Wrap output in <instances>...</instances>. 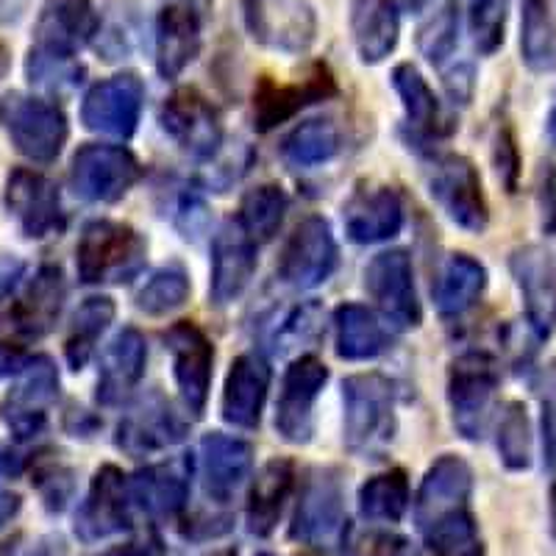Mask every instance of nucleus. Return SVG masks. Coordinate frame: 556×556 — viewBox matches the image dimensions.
Masks as SVG:
<instances>
[{"mask_svg": "<svg viewBox=\"0 0 556 556\" xmlns=\"http://www.w3.org/2000/svg\"><path fill=\"white\" fill-rule=\"evenodd\" d=\"M342 429L345 445L356 456H379L392 443L395 420V387L381 374H359L342 384Z\"/></svg>", "mask_w": 556, "mask_h": 556, "instance_id": "nucleus-1", "label": "nucleus"}, {"mask_svg": "<svg viewBox=\"0 0 556 556\" xmlns=\"http://www.w3.org/2000/svg\"><path fill=\"white\" fill-rule=\"evenodd\" d=\"M148 242L137 228L117 220H92L76 245V270L84 285H126L146 267Z\"/></svg>", "mask_w": 556, "mask_h": 556, "instance_id": "nucleus-2", "label": "nucleus"}, {"mask_svg": "<svg viewBox=\"0 0 556 556\" xmlns=\"http://www.w3.org/2000/svg\"><path fill=\"white\" fill-rule=\"evenodd\" d=\"M0 126L9 134L12 146L37 165H51L67 142V117L62 109L42 98L9 92L0 101Z\"/></svg>", "mask_w": 556, "mask_h": 556, "instance_id": "nucleus-3", "label": "nucleus"}, {"mask_svg": "<svg viewBox=\"0 0 556 556\" xmlns=\"http://www.w3.org/2000/svg\"><path fill=\"white\" fill-rule=\"evenodd\" d=\"M290 538L317 551H340L348 540V515L342 481L334 470H315L298 501Z\"/></svg>", "mask_w": 556, "mask_h": 556, "instance_id": "nucleus-4", "label": "nucleus"}, {"mask_svg": "<svg viewBox=\"0 0 556 556\" xmlns=\"http://www.w3.org/2000/svg\"><path fill=\"white\" fill-rule=\"evenodd\" d=\"M142 178L137 156L123 146H81L70 162V190L87 203H117Z\"/></svg>", "mask_w": 556, "mask_h": 556, "instance_id": "nucleus-5", "label": "nucleus"}, {"mask_svg": "<svg viewBox=\"0 0 556 556\" xmlns=\"http://www.w3.org/2000/svg\"><path fill=\"white\" fill-rule=\"evenodd\" d=\"M498 381V367L481 351H470L454 359L448 374V406L459 437L481 440L490 412H493Z\"/></svg>", "mask_w": 556, "mask_h": 556, "instance_id": "nucleus-6", "label": "nucleus"}, {"mask_svg": "<svg viewBox=\"0 0 556 556\" xmlns=\"http://www.w3.org/2000/svg\"><path fill=\"white\" fill-rule=\"evenodd\" d=\"M337 262H340V251H337L329 220L309 215L292 228L290 240L285 242L278 256L276 273L281 285L292 290H315L334 276Z\"/></svg>", "mask_w": 556, "mask_h": 556, "instance_id": "nucleus-7", "label": "nucleus"}, {"mask_svg": "<svg viewBox=\"0 0 556 556\" xmlns=\"http://www.w3.org/2000/svg\"><path fill=\"white\" fill-rule=\"evenodd\" d=\"M59 395V374L51 359L37 356L20 367L7 399L0 401V417L17 440H31L48 424Z\"/></svg>", "mask_w": 556, "mask_h": 556, "instance_id": "nucleus-8", "label": "nucleus"}, {"mask_svg": "<svg viewBox=\"0 0 556 556\" xmlns=\"http://www.w3.org/2000/svg\"><path fill=\"white\" fill-rule=\"evenodd\" d=\"M329 384V367L315 356H301L287 367L276 404V431L290 445H306L315 434V404Z\"/></svg>", "mask_w": 556, "mask_h": 556, "instance_id": "nucleus-9", "label": "nucleus"}, {"mask_svg": "<svg viewBox=\"0 0 556 556\" xmlns=\"http://www.w3.org/2000/svg\"><path fill=\"white\" fill-rule=\"evenodd\" d=\"M429 192L440 203L445 217L470 235H481L490 223L481 176L470 159L454 156V153L437 159L429 178Z\"/></svg>", "mask_w": 556, "mask_h": 556, "instance_id": "nucleus-10", "label": "nucleus"}, {"mask_svg": "<svg viewBox=\"0 0 556 556\" xmlns=\"http://www.w3.org/2000/svg\"><path fill=\"white\" fill-rule=\"evenodd\" d=\"M159 123L181 151L195 159H212L223 146V121L215 103L198 89H176L159 109Z\"/></svg>", "mask_w": 556, "mask_h": 556, "instance_id": "nucleus-11", "label": "nucleus"}, {"mask_svg": "<svg viewBox=\"0 0 556 556\" xmlns=\"http://www.w3.org/2000/svg\"><path fill=\"white\" fill-rule=\"evenodd\" d=\"M245 26L270 51L304 53L315 42L317 20L309 0H242Z\"/></svg>", "mask_w": 556, "mask_h": 556, "instance_id": "nucleus-12", "label": "nucleus"}, {"mask_svg": "<svg viewBox=\"0 0 556 556\" xmlns=\"http://www.w3.org/2000/svg\"><path fill=\"white\" fill-rule=\"evenodd\" d=\"M365 290L381 315L399 329H417L424 306L417 298L415 270L406 251H384L365 267Z\"/></svg>", "mask_w": 556, "mask_h": 556, "instance_id": "nucleus-13", "label": "nucleus"}, {"mask_svg": "<svg viewBox=\"0 0 556 556\" xmlns=\"http://www.w3.org/2000/svg\"><path fill=\"white\" fill-rule=\"evenodd\" d=\"M165 348L173 359V379H176L181 401L192 417H201L206 409L208 390H212V365H215V345L201 326L190 320L173 323L165 334Z\"/></svg>", "mask_w": 556, "mask_h": 556, "instance_id": "nucleus-14", "label": "nucleus"}, {"mask_svg": "<svg viewBox=\"0 0 556 556\" xmlns=\"http://www.w3.org/2000/svg\"><path fill=\"white\" fill-rule=\"evenodd\" d=\"M146 103V84L134 73L112 76L89 89L81 103V123L89 131L114 139H131L137 134Z\"/></svg>", "mask_w": 556, "mask_h": 556, "instance_id": "nucleus-15", "label": "nucleus"}, {"mask_svg": "<svg viewBox=\"0 0 556 556\" xmlns=\"http://www.w3.org/2000/svg\"><path fill=\"white\" fill-rule=\"evenodd\" d=\"M131 490L128 479L121 468L103 465L96 473L84 504L76 515V534L84 543H98V540L114 538L121 531L131 529Z\"/></svg>", "mask_w": 556, "mask_h": 556, "instance_id": "nucleus-16", "label": "nucleus"}, {"mask_svg": "<svg viewBox=\"0 0 556 556\" xmlns=\"http://www.w3.org/2000/svg\"><path fill=\"white\" fill-rule=\"evenodd\" d=\"M184 437H187V424L178 417L170 401L151 392L123 417L114 443L128 456H151L156 451L173 448Z\"/></svg>", "mask_w": 556, "mask_h": 556, "instance_id": "nucleus-17", "label": "nucleus"}, {"mask_svg": "<svg viewBox=\"0 0 556 556\" xmlns=\"http://www.w3.org/2000/svg\"><path fill=\"white\" fill-rule=\"evenodd\" d=\"M518 290L523 295L526 320L545 340L556 329V260L543 245H526L509 260Z\"/></svg>", "mask_w": 556, "mask_h": 556, "instance_id": "nucleus-18", "label": "nucleus"}, {"mask_svg": "<svg viewBox=\"0 0 556 556\" xmlns=\"http://www.w3.org/2000/svg\"><path fill=\"white\" fill-rule=\"evenodd\" d=\"M7 208L20 223L23 235L42 240L64 228V208L59 187L34 170H14L7 181Z\"/></svg>", "mask_w": 556, "mask_h": 556, "instance_id": "nucleus-19", "label": "nucleus"}, {"mask_svg": "<svg viewBox=\"0 0 556 556\" xmlns=\"http://www.w3.org/2000/svg\"><path fill=\"white\" fill-rule=\"evenodd\" d=\"M101 28L92 0H45L37 20V45L31 51L39 56L73 59Z\"/></svg>", "mask_w": 556, "mask_h": 556, "instance_id": "nucleus-20", "label": "nucleus"}, {"mask_svg": "<svg viewBox=\"0 0 556 556\" xmlns=\"http://www.w3.org/2000/svg\"><path fill=\"white\" fill-rule=\"evenodd\" d=\"M253 470V448L240 437H228L212 431L201 440L198 448V476L203 493L215 504H228L240 493Z\"/></svg>", "mask_w": 556, "mask_h": 556, "instance_id": "nucleus-21", "label": "nucleus"}, {"mask_svg": "<svg viewBox=\"0 0 556 556\" xmlns=\"http://www.w3.org/2000/svg\"><path fill=\"white\" fill-rule=\"evenodd\" d=\"M253 273H256V242L245 235L240 223H223L212 240V281H208L212 301L217 306L240 301L242 292L251 287Z\"/></svg>", "mask_w": 556, "mask_h": 556, "instance_id": "nucleus-22", "label": "nucleus"}, {"mask_svg": "<svg viewBox=\"0 0 556 556\" xmlns=\"http://www.w3.org/2000/svg\"><path fill=\"white\" fill-rule=\"evenodd\" d=\"M337 96V81L326 67H315L304 81L276 84L262 78L253 92V121L262 134L295 117L301 109Z\"/></svg>", "mask_w": 556, "mask_h": 556, "instance_id": "nucleus-23", "label": "nucleus"}, {"mask_svg": "<svg viewBox=\"0 0 556 556\" xmlns=\"http://www.w3.org/2000/svg\"><path fill=\"white\" fill-rule=\"evenodd\" d=\"M348 240L356 245H379L404 228V203L392 187H362L342 206Z\"/></svg>", "mask_w": 556, "mask_h": 556, "instance_id": "nucleus-24", "label": "nucleus"}, {"mask_svg": "<svg viewBox=\"0 0 556 556\" xmlns=\"http://www.w3.org/2000/svg\"><path fill=\"white\" fill-rule=\"evenodd\" d=\"M270 392V365L260 354H242L231 362L223 387V420L235 429L251 431L260 426Z\"/></svg>", "mask_w": 556, "mask_h": 556, "instance_id": "nucleus-25", "label": "nucleus"}, {"mask_svg": "<svg viewBox=\"0 0 556 556\" xmlns=\"http://www.w3.org/2000/svg\"><path fill=\"white\" fill-rule=\"evenodd\" d=\"M470 490H473V473L468 462L454 454H445L426 470L424 484L417 490L415 518L420 529L451 513L468 509Z\"/></svg>", "mask_w": 556, "mask_h": 556, "instance_id": "nucleus-26", "label": "nucleus"}, {"mask_svg": "<svg viewBox=\"0 0 556 556\" xmlns=\"http://www.w3.org/2000/svg\"><path fill=\"white\" fill-rule=\"evenodd\" d=\"M148 345L146 337L137 329H123L106 345L101 356V374H98L96 399L101 406H117L137 390L146 376Z\"/></svg>", "mask_w": 556, "mask_h": 556, "instance_id": "nucleus-27", "label": "nucleus"}, {"mask_svg": "<svg viewBox=\"0 0 556 556\" xmlns=\"http://www.w3.org/2000/svg\"><path fill=\"white\" fill-rule=\"evenodd\" d=\"M201 12L184 3H167L156 20V70L173 81L201 53Z\"/></svg>", "mask_w": 556, "mask_h": 556, "instance_id": "nucleus-28", "label": "nucleus"}, {"mask_svg": "<svg viewBox=\"0 0 556 556\" xmlns=\"http://www.w3.org/2000/svg\"><path fill=\"white\" fill-rule=\"evenodd\" d=\"M392 87L404 103L406 126L412 128L415 139H440L454 131V121L443 112L434 89L420 76L415 64H399L392 70Z\"/></svg>", "mask_w": 556, "mask_h": 556, "instance_id": "nucleus-29", "label": "nucleus"}, {"mask_svg": "<svg viewBox=\"0 0 556 556\" xmlns=\"http://www.w3.org/2000/svg\"><path fill=\"white\" fill-rule=\"evenodd\" d=\"M292 486H295V465H292V459L276 456V459L262 465V470L253 479L251 495H248L245 518L251 534L267 538L276 529V523L281 520V513H285L287 498L292 493Z\"/></svg>", "mask_w": 556, "mask_h": 556, "instance_id": "nucleus-30", "label": "nucleus"}, {"mask_svg": "<svg viewBox=\"0 0 556 556\" xmlns=\"http://www.w3.org/2000/svg\"><path fill=\"white\" fill-rule=\"evenodd\" d=\"M64 298H67V285H64L62 270L59 267H42L28 281V287L14 304V329L26 337H45L56 326Z\"/></svg>", "mask_w": 556, "mask_h": 556, "instance_id": "nucleus-31", "label": "nucleus"}, {"mask_svg": "<svg viewBox=\"0 0 556 556\" xmlns=\"http://www.w3.org/2000/svg\"><path fill=\"white\" fill-rule=\"evenodd\" d=\"M351 34L356 53L365 64H379L399 45V12L395 0H354Z\"/></svg>", "mask_w": 556, "mask_h": 556, "instance_id": "nucleus-32", "label": "nucleus"}, {"mask_svg": "<svg viewBox=\"0 0 556 556\" xmlns=\"http://www.w3.org/2000/svg\"><path fill=\"white\" fill-rule=\"evenodd\" d=\"M337 356L348 362H367L390 348V331L374 309L362 304H342L334 312Z\"/></svg>", "mask_w": 556, "mask_h": 556, "instance_id": "nucleus-33", "label": "nucleus"}, {"mask_svg": "<svg viewBox=\"0 0 556 556\" xmlns=\"http://www.w3.org/2000/svg\"><path fill=\"white\" fill-rule=\"evenodd\" d=\"M486 270L470 253H451L437 276L434 304L443 317H459L484 295Z\"/></svg>", "mask_w": 556, "mask_h": 556, "instance_id": "nucleus-34", "label": "nucleus"}, {"mask_svg": "<svg viewBox=\"0 0 556 556\" xmlns=\"http://www.w3.org/2000/svg\"><path fill=\"white\" fill-rule=\"evenodd\" d=\"M131 501H137L151 518L173 520L187 506V479L173 465H151L128 479Z\"/></svg>", "mask_w": 556, "mask_h": 556, "instance_id": "nucleus-35", "label": "nucleus"}, {"mask_svg": "<svg viewBox=\"0 0 556 556\" xmlns=\"http://www.w3.org/2000/svg\"><path fill=\"white\" fill-rule=\"evenodd\" d=\"M342 134L340 126L329 117H315V121L298 123L281 142V159L298 170H312V167L329 165L340 153Z\"/></svg>", "mask_w": 556, "mask_h": 556, "instance_id": "nucleus-36", "label": "nucleus"}, {"mask_svg": "<svg viewBox=\"0 0 556 556\" xmlns=\"http://www.w3.org/2000/svg\"><path fill=\"white\" fill-rule=\"evenodd\" d=\"M114 320V304L106 295L87 298L73 315V326L64 340V359L73 370H84L87 362L96 354L98 340L106 334V329Z\"/></svg>", "mask_w": 556, "mask_h": 556, "instance_id": "nucleus-37", "label": "nucleus"}, {"mask_svg": "<svg viewBox=\"0 0 556 556\" xmlns=\"http://www.w3.org/2000/svg\"><path fill=\"white\" fill-rule=\"evenodd\" d=\"M520 59L534 73H551L556 67V23L545 0H523Z\"/></svg>", "mask_w": 556, "mask_h": 556, "instance_id": "nucleus-38", "label": "nucleus"}, {"mask_svg": "<svg viewBox=\"0 0 556 556\" xmlns=\"http://www.w3.org/2000/svg\"><path fill=\"white\" fill-rule=\"evenodd\" d=\"M287 208H290V198L278 184H260L242 198L240 220L237 223L260 245V242H270L278 235V228L287 217Z\"/></svg>", "mask_w": 556, "mask_h": 556, "instance_id": "nucleus-39", "label": "nucleus"}, {"mask_svg": "<svg viewBox=\"0 0 556 556\" xmlns=\"http://www.w3.org/2000/svg\"><path fill=\"white\" fill-rule=\"evenodd\" d=\"M409 481L404 470H387L359 486V513L367 520L399 523L409 509Z\"/></svg>", "mask_w": 556, "mask_h": 556, "instance_id": "nucleus-40", "label": "nucleus"}, {"mask_svg": "<svg viewBox=\"0 0 556 556\" xmlns=\"http://www.w3.org/2000/svg\"><path fill=\"white\" fill-rule=\"evenodd\" d=\"M420 531L434 556H484L479 529L468 509L445 515Z\"/></svg>", "mask_w": 556, "mask_h": 556, "instance_id": "nucleus-41", "label": "nucleus"}, {"mask_svg": "<svg viewBox=\"0 0 556 556\" xmlns=\"http://www.w3.org/2000/svg\"><path fill=\"white\" fill-rule=\"evenodd\" d=\"M190 276L178 265L162 267L137 292V309L151 317H165L190 301Z\"/></svg>", "mask_w": 556, "mask_h": 556, "instance_id": "nucleus-42", "label": "nucleus"}, {"mask_svg": "<svg viewBox=\"0 0 556 556\" xmlns=\"http://www.w3.org/2000/svg\"><path fill=\"white\" fill-rule=\"evenodd\" d=\"M498 454L509 470H526L531 465V424L518 401L506 404L498 420Z\"/></svg>", "mask_w": 556, "mask_h": 556, "instance_id": "nucleus-43", "label": "nucleus"}, {"mask_svg": "<svg viewBox=\"0 0 556 556\" xmlns=\"http://www.w3.org/2000/svg\"><path fill=\"white\" fill-rule=\"evenodd\" d=\"M456 42H459V12H456V0H451L420 31V51L434 67H443L454 56Z\"/></svg>", "mask_w": 556, "mask_h": 556, "instance_id": "nucleus-44", "label": "nucleus"}, {"mask_svg": "<svg viewBox=\"0 0 556 556\" xmlns=\"http://www.w3.org/2000/svg\"><path fill=\"white\" fill-rule=\"evenodd\" d=\"M504 0H468V23L481 53L498 51L504 42Z\"/></svg>", "mask_w": 556, "mask_h": 556, "instance_id": "nucleus-45", "label": "nucleus"}, {"mask_svg": "<svg viewBox=\"0 0 556 556\" xmlns=\"http://www.w3.org/2000/svg\"><path fill=\"white\" fill-rule=\"evenodd\" d=\"M28 78H31V84H37V87L42 89H51V92H56V89H67L73 87L76 81H81L78 78V64L73 62V59H51V56H39V53H28Z\"/></svg>", "mask_w": 556, "mask_h": 556, "instance_id": "nucleus-46", "label": "nucleus"}, {"mask_svg": "<svg viewBox=\"0 0 556 556\" xmlns=\"http://www.w3.org/2000/svg\"><path fill=\"white\" fill-rule=\"evenodd\" d=\"M348 545V556H417V548L395 531L370 529L356 534Z\"/></svg>", "mask_w": 556, "mask_h": 556, "instance_id": "nucleus-47", "label": "nucleus"}, {"mask_svg": "<svg viewBox=\"0 0 556 556\" xmlns=\"http://www.w3.org/2000/svg\"><path fill=\"white\" fill-rule=\"evenodd\" d=\"M317 331H320V306L304 304L292 309L290 317L278 326L276 342H281L285 348L301 345V342L315 340Z\"/></svg>", "mask_w": 556, "mask_h": 556, "instance_id": "nucleus-48", "label": "nucleus"}, {"mask_svg": "<svg viewBox=\"0 0 556 556\" xmlns=\"http://www.w3.org/2000/svg\"><path fill=\"white\" fill-rule=\"evenodd\" d=\"M540 406H543V454L545 465L556 473V362L545 370L540 387Z\"/></svg>", "mask_w": 556, "mask_h": 556, "instance_id": "nucleus-49", "label": "nucleus"}, {"mask_svg": "<svg viewBox=\"0 0 556 556\" xmlns=\"http://www.w3.org/2000/svg\"><path fill=\"white\" fill-rule=\"evenodd\" d=\"M73 484H76L73 470L67 465H59V462H53V465H48V468L37 473L39 493H42V498L48 501L51 509H64V504L73 495Z\"/></svg>", "mask_w": 556, "mask_h": 556, "instance_id": "nucleus-50", "label": "nucleus"}, {"mask_svg": "<svg viewBox=\"0 0 556 556\" xmlns=\"http://www.w3.org/2000/svg\"><path fill=\"white\" fill-rule=\"evenodd\" d=\"M495 165H498V176L504 178L509 192H513L515 178H518V159H515V142L509 131L498 134V139H495Z\"/></svg>", "mask_w": 556, "mask_h": 556, "instance_id": "nucleus-51", "label": "nucleus"}, {"mask_svg": "<svg viewBox=\"0 0 556 556\" xmlns=\"http://www.w3.org/2000/svg\"><path fill=\"white\" fill-rule=\"evenodd\" d=\"M101 556H151L148 548L142 543H128V545H117V548L103 551Z\"/></svg>", "mask_w": 556, "mask_h": 556, "instance_id": "nucleus-52", "label": "nucleus"}, {"mask_svg": "<svg viewBox=\"0 0 556 556\" xmlns=\"http://www.w3.org/2000/svg\"><path fill=\"white\" fill-rule=\"evenodd\" d=\"M173 3H184V7H192L195 12H206L208 9V0H173Z\"/></svg>", "mask_w": 556, "mask_h": 556, "instance_id": "nucleus-53", "label": "nucleus"}, {"mask_svg": "<svg viewBox=\"0 0 556 556\" xmlns=\"http://www.w3.org/2000/svg\"><path fill=\"white\" fill-rule=\"evenodd\" d=\"M429 3H431V0H404V7L409 9V12H424Z\"/></svg>", "mask_w": 556, "mask_h": 556, "instance_id": "nucleus-54", "label": "nucleus"}, {"mask_svg": "<svg viewBox=\"0 0 556 556\" xmlns=\"http://www.w3.org/2000/svg\"><path fill=\"white\" fill-rule=\"evenodd\" d=\"M548 137H551V142L556 146V103H554V109H551V117H548Z\"/></svg>", "mask_w": 556, "mask_h": 556, "instance_id": "nucleus-55", "label": "nucleus"}, {"mask_svg": "<svg viewBox=\"0 0 556 556\" xmlns=\"http://www.w3.org/2000/svg\"><path fill=\"white\" fill-rule=\"evenodd\" d=\"M208 556H237V554H231V551H215V554H208Z\"/></svg>", "mask_w": 556, "mask_h": 556, "instance_id": "nucleus-56", "label": "nucleus"}, {"mask_svg": "<svg viewBox=\"0 0 556 556\" xmlns=\"http://www.w3.org/2000/svg\"><path fill=\"white\" fill-rule=\"evenodd\" d=\"M260 556H273V554H260Z\"/></svg>", "mask_w": 556, "mask_h": 556, "instance_id": "nucleus-57", "label": "nucleus"}]
</instances>
